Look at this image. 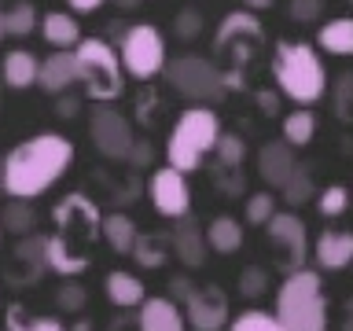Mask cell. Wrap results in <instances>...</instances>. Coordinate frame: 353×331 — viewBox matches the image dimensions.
Here are the masks:
<instances>
[{"label":"cell","instance_id":"cell-1","mask_svg":"<svg viewBox=\"0 0 353 331\" xmlns=\"http://www.w3.org/2000/svg\"><path fill=\"white\" fill-rule=\"evenodd\" d=\"M74 143L63 132H37L4 154V192L11 199H37L70 170Z\"/></svg>","mask_w":353,"mask_h":331},{"label":"cell","instance_id":"cell-2","mask_svg":"<svg viewBox=\"0 0 353 331\" xmlns=\"http://www.w3.org/2000/svg\"><path fill=\"white\" fill-rule=\"evenodd\" d=\"M55 236H48V269L59 276H77L92 261V243L103 236V217L96 203L81 192H70L55 206Z\"/></svg>","mask_w":353,"mask_h":331},{"label":"cell","instance_id":"cell-3","mask_svg":"<svg viewBox=\"0 0 353 331\" xmlns=\"http://www.w3.org/2000/svg\"><path fill=\"white\" fill-rule=\"evenodd\" d=\"M272 81L283 99L298 107H313L327 92V70L320 63L313 44L305 41H280L272 52Z\"/></svg>","mask_w":353,"mask_h":331},{"label":"cell","instance_id":"cell-4","mask_svg":"<svg viewBox=\"0 0 353 331\" xmlns=\"http://www.w3.org/2000/svg\"><path fill=\"white\" fill-rule=\"evenodd\" d=\"M276 317L287 331H327V294L316 269H294L276 287Z\"/></svg>","mask_w":353,"mask_h":331},{"label":"cell","instance_id":"cell-5","mask_svg":"<svg viewBox=\"0 0 353 331\" xmlns=\"http://www.w3.org/2000/svg\"><path fill=\"white\" fill-rule=\"evenodd\" d=\"M221 140V118L214 114V107H188L181 110V118L173 121L170 140H165V166L181 173H192L203 166L206 154H214Z\"/></svg>","mask_w":353,"mask_h":331},{"label":"cell","instance_id":"cell-6","mask_svg":"<svg viewBox=\"0 0 353 331\" xmlns=\"http://www.w3.org/2000/svg\"><path fill=\"white\" fill-rule=\"evenodd\" d=\"M74 55H77V85H85V96L92 103H114L125 92V66L107 41L85 37L74 48Z\"/></svg>","mask_w":353,"mask_h":331},{"label":"cell","instance_id":"cell-7","mask_svg":"<svg viewBox=\"0 0 353 331\" xmlns=\"http://www.w3.org/2000/svg\"><path fill=\"white\" fill-rule=\"evenodd\" d=\"M165 81L173 85L176 96L203 103V107L221 103L228 92L225 70L214 59H206V55H176L173 63H165Z\"/></svg>","mask_w":353,"mask_h":331},{"label":"cell","instance_id":"cell-8","mask_svg":"<svg viewBox=\"0 0 353 331\" xmlns=\"http://www.w3.org/2000/svg\"><path fill=\"white\" fill-rule=\"evenodd\" d=\"M118 55H121L125 74L137 77V81H151V77L165 74V63H170L165 59V37L151 22H137V26H129L121 33Z\"/></svg>","mask_w":353,"mask_h":331},{"label":"cell","instance_id":"cell-9","mask_svg":"<svg viewBox=\"0 0 353 331\" xmlns=\"http://www.w3.org/2000/svg\"><path fill=\"white\" fill-rule=\"evenodd\" d=\"M88 137H92L96 151L110 162H129V151H132V143H137L129 118L121 114V110H114L110 103H96L88 110Z\"/></svg>","mask_w":353,"mask_h":331},{"label":"cell","instance_id":"cell-10","mask_svg":"<svg viewBox=\"0 0 353 331\" xmlns=\"http://www.w3.org/2000/svg\"><path fill=\"white\" fill-rule=\"evenodd\" d=\"M265 236H269V247L276 254L283 272H294V269H305V258H309V232H305V221L291 214V210H280L269 225H265Z\"/></svg>","mask_w":353,"mask_h":331},{"label":"cell","instance_id":"cell-11","mask_svg":"<svg viewBox=\"0 0 353 331\" xmlns=\"http://www.w3.org/2000/svg\"><path fill=\"white\" fill-rule=\"evenodd\" d=\"M181 309H184V320L192 331H225L232 324L228 294L217 283H199Z\"/></svg>","mask_w":353,"mask_h":331},{"label":"cell","instance_id":"cell-12","mask_svg":"<svg viewBox=\"0 0 353 331\" xmlns=\"http://www.w3.org/2000/svg\"><path fill=\"white\" fill-rule=\"evenodd\" d=\"M261 41H265V30H261V22H258L254 11H232V15L221 19V26L214 33V48L221 55L232 52L239 63L247 59V55L258 48Z\"/></svg>","mask_w":353,"mask_h":331},{"label":"cell","instance_id":"cell-13","mask_svg":"<svg viewBox=\"0 0 353 331\" xmlns=\"http://www.w3.org/2000/svg\"><path fill=\"white\" fill-rule=\"evenodd\" d=\"M151 203L162 217L181 221L192 214V188H188V177L173 166H162V170L151 173Z\"/></svg>","mask_w":353,"mask_h":331},{"label":"cell","instance_id":"cell-14","mask_svg":"<svg viewBox=\"0 0 353 331\" xmlns=\"http://www.w3.org/2000/svg\"><path fill=\"white\" fill-rule=\"evenodd\" d=\"M170 239H173V258L184 265V269H199V265L206 261V250H210V243H206V228L199 225V221L188 214L181 221H173V232H170Z\"/></svg>","mask_w":353,"mask_h":331},{"label":"cell","instance_id":"cell-15","mask_svg":"<svg viewBox=\"0 0 353 331\" xmlns=\"http://www.w3.org/2000/svg\"><path fill=\"white\" fill-rule=\"evenodd\" d=\"M313 258L324 272L353 269V232L350 228H324L313 243Z\"/></svg>","mask_w":353,"mask_h":331},{"label":"cell","instance_id":"cell-16","mask_svg":"<svg viewBox=\"0 0 353 331\" xmlns=\"http://www.w3.org/2000/svg\"><path fill=\"white\" fill-rule=\"evenodd\" d=\"M294 170H298V154H294V148L287 140L261 143V151H258V173H261L265 184L283 188L287 181H291Z\"/></svg>","mask_w":353,"mask_h":331},{"label":"cell","instance_id":"cell-17","mask_svg":"<svg viewBox=\"0 0 353 331\" xmlns=\"http://www.w3.org/2000/svg\"><path fill=\"white\" fill-rule=\"evenodd\" d=\"M137 331H188L184 309L173 298H148L137 313Z\"/></svg>","mask_w":353,"mask_h":331},{"label":"cell","instance_id":"cell-18","mask_svg":"<svg viewBox=\"0 0 353 331\" xmlns=\"http://www.w3.org/2000/svg\"><path fill=\"white\" fill-rule=\"evenodd\" d=\"M37 85L48 96H63L77 85V55L74 52H52L48 59H41V77Z\"/></svg>","mask_w":353,"mask_h":331},{"label":"cell","instance_id":"cell-19","mask_svg":"<svg viewBox=\"0 0 353 331\" xmlns=\"http://www.w3.org/2000/svg\"><path fill=\"white\" fill-rule=\"evenodd\" d=\"M41 37L52 44L55 52H74L77 44H81V26H77V19L70 11H48V15L41 19Z\"/></svg>","mask_w":353,"mask_h":331},{"label":"cell","instance_id":"cell-20","mask_svg":"<svg viewBox=\"0 0 353 331\" xmlns=\"http://www.w3.org/2000/svg\"><path fill=\"white\" fill-rule=\"evenodd\" d=\"M103 291L110 298V305H118V309H140L143 302H148V294H143V280H140V276H132V272H125V269L107 272Z\"/></svg>","mask_w":353,"mask_h":331},{"label":"cell","instance_id":"cell-21","mask_svg":"<svg viewBox=\"0 0 353 331\" xmlns=\"http://www.w3.org/2000/svg\"><path fill=\"white\" fill-rule=\"evenodd\" d=\"M0 74H4L8 88H30V85H37V77H41V59L30 48H15V52L4 55Z\"/></svg>","mask_w":353,"mask_h":331},{"label":"cell","instance_id":"cell-22","mask_svg":"<svg viewBox=\"0 0 353 331\" xmlns=\"http://www.w3.org/2000/svg\"><path fill=\"white\" fill-rule=\"evenodd\" d=\"M206 243L214 254H236L243 247V221H236L232 214H217L206 225Z\"/></svg>","mask_w":353,"mask_h":331},{"label":"cell","instance_id":"cell-23","mask_svg":"<svg viewBox=\"0 0 353 331\" xmlns=\"http://www.w3.org/2000/svg\"><path fill=\"white\" fill-rule=\"evenodd\" d=\"M316 41L327 55H353V15L327 19L324 26H320Z\"/></svg>","mask_w":353,"mask_h":331},{"label":"cell","instance_id":"cell-24","mask_svg":"<svg viewBox=\"0 0 353 331\" xmlns=\"http://www.w3.org/2000/svg\"><path fill=\"white\" fill-rule=\"evenodd\" d=\"M170 254H173L170 232H140L137 247H132V258H137L143 269H159V265H165Z\"/></svg>","mask_w":353,"mask_h":331},{"label":"cell","instance_id":"cell-25","mask_svg":"<svg viewBox=\"0 0 353 331\" xmlns=\"http://www.w3.org/2000/svg\"><path fill=\"white\" fill-rule=\"evenodd\" d=\"M103 239L114 254H132V247H137V239H140L137 221L129 214H107L103 217Z\"/></svg>","mask_w":353,"mask_h":331},{"label":"cell","instance_id":"cell-26","mask_svg":"<svg viewBox=\"0 0 353 331\" xmlns=\"http://www.w3.org/2000/svg\"><path fill=\"white\" fill-rule=\"evenodd\" d=\"M37 26H41V19L30 0H15L11 8H4V37H30Z\"/></svg>","mask_w":353,"mask_h":331},{"label":"cell","instance_id":"cell-27","mask_svg":"<svg viewBox=\"0 0 353 331\" xmlns=\"http://www.w3.org/2000/svg\"><path fill=\"white\" fill-rule=\"evenodd\" d=\"M313 137H316V114L309 107H298L291 114H283V140L291 148H305Z\"/></svg>","mask_w":353,"mask_h":331},{"label":"cell","instance_id":"cell-28","mask_svg":"<svg viewBox=\"0 0 353 331\" xmlns=\"http://www.w3.org/2000/svg\"><path fill=\"white\" fill-rule=\"evenodd\" d=\"M33 225H37V214H33L30 199H11L0 214V228L4 232H15V236H30Z\"/></svg>","mask_w":353,"mask_h":331},{"label":"cell","instance_id":"cell-29","mask_svg":"<svg viewBox=\"0 0 353 331\" xmlns=\"http://www.w3.org/2000/svg\"><path fill=\"white\" fill-rule=\"evenodd\" d=\"M4 324H8V331H66V328H63L55 317H37V313H26L22 305H8Z\"/></svg>","mask_w":353,"mask_h":331},{"label":"cell","instance_id":"cell-30","mask_svg":"<svg viewBox=\"0 0 353 331\" xmlns=\"http://www.w3.org/2000/svg\"><path fill=\"white\" fill-rule=\"evenodd\" d=\"M313 192H316V188H313V173H309V166H302V162H298V170L291 173V181L280 188L283 203L291 206V210L294 206H305L309 199H313Z\"/></svg>","mask_w":353,"mask_h":331},{"label":"cell","instance_id":"cell-31","mask_svg":"<svg viewBox=\"0 0 353 331\" xmlns=\"http://www.w3.org/2000/svg\"><path fill=\"white\" fill-rule=\"evenodd\" d=\"M228 331H287L283 320L276 313H265V309H243L239 317H232Z\"/></svg>","mask_w":353,"mask_h":331},{"label":"cell","instance_id":"cell-32","mask_svg":"<svg viewBox=\"0 0 353 331\" xmlns=\"http://www.w3.org/2000/svg\"><path fill=\"white\" fill-rule=\"evenodd\" d=\"M316 210H320V217H327V221L342 217L350 210V188L346 184H327L324 192L316 195Z\"/></svg>","mask_w":353,"mask_h":331},{"label":"cell","instance_id":"cell-33","mask_svg":"<svg viewBox=\"0 0 353 331\" xmlns=\"http://www.w3.org/2000/svg\"><path fill=\"white\" fill-rule=\"evenodd\" d=\"M214 154H217V162L225 166V170H239L243 159H247V140H243L239 132H221Z\"/></svg>","mask_w":353,"mask_h":331},{"label":"cell","instance_id":"cell-34","mask_svg":"<svg viewBox=\"0 0 353 331\" xmlns=\"http://www.w3.org/2000/svg\"><path fill=\"white\" fill-rule=\"evenodd\" d=\"M276 214H280V210H276V195H272V192H254V195H247V225L265 228Z\"/></svg>","mask_w":353,"mask_h":331},{"label":"cell","instance_id":"cell-35","mask_svg":"<svg viewBox=\"0 0 353 331\" xmlns=\"http://www.w3.org/2000/svg\"><path fill=\"white\" fill-rule=\"evenodd\" d=\"M203 26H206L203 11H199V8H181V11H176V19H173V37L195 41V37H203Z\"/></svg>","mask_w":353,"mask_h":331},{"label":"cell","instance_id":"cell-36","mask_svg":"<svg viewBox=\"0 0 353 331\" xmlns=\"http://www.w3.org/2000/svg\"><path fill=\"white\" fill-rule=\"evenodd\" d=\"M239 294L243 298H261L265 291H269V272L261 269V265H247V269L239 272Z\"/></svg>","mask_w":353,"mask_h":331},{"label":"cell","instance_id":"cell-37","mask_svg":"<svg viewBox=\"0 0 353 331\" xmlns=\"http://www.w3.org/2000/svg\"><path fill=\"white\" fill-rule=\"evenodd\" d=\"M331 103H335V114L346 121L353 118V70H346L335 81V92H331Z\"/></svg>","mask_w":353,"mask_h":331},{"label":"cell","instance_id":"cell-38","mask_svg":"<svg viewBox=\"0 0 353 331\" xmlns=\"http://www.w3.org/2000/svg\"><path fill=\"white\" fill-rule=\"evenodd\" d=\"M287 15H291V22H302V26L320 22V15H324V0H291V4H287Z\"/></svg>","mask_w":353,"mask_h":331},{"label":"cell","instance_id":"cell-39","mask_svg":"<svg viewBox=\"0 0 353 331\" xmlns=\"http://www.w3.org/2000/svg\"><path fill=\"white\" fill-rule=\"evenodd\" d=\"M85 302H88V291H85L81 283H63L59 291H55V305L66 309V313H77Z\"/></svg>","mask_w":353,"mask_h":331},{"label":"cell","instance_id":"cell-40","mask_svg":"<svg viewBox=\"0 0 353 331\" xmlns=\"http://www.w3.org/2000/svg\"><path fill=\"white\" fill-rule=\"evenodd\" d=\"M151 162H154V148L148 140H137V143H132V151H129V166L143 170V166H151Z\"/></svg>","mask_w":353,"mask_h":331},{"label":"cell","instance_id":"cell-41","mask_svg":"<svg viewBox=\"0 0 353 331\" xmlns=\"http://www.w3.org/2000/svg\"><path fill=\"white\" fill-rule=\"evenodd\" d=\"M195 287H199V283H192L188 276H173V280H170V294H173V302H176V305H184V302H188V294H192Z\"/></svg>","mask_w":353,"mask_h":331},{"label":"cell","instance_id":"cell-42","mask_svg":"<svg viewBox=\"0 0 353 331\" xmlns=\"http://www.w3.org/2000/svg\"><path fill=\"white\" fill-rule=\"evenodd\" d=\"M221 192H225V195H243L239 170H225V166H221Z\"/></svg>","mask_w":353,"mask_h":331},{"label":"cell","instance_id":"cell-43","mask_svg":"<svg viewBox=\"0 0 353 331\" xmlns=\"http://www.w3.org/2000/svg\"><path fill=\"white\" fill-rule=\"evenodd\" d=\"M280 88H276V92H272V88H265V92H258V107L265 110V114H280Z\"/></svg>","mask_w":353,"mask_h":331},{"label":"cell","instance_id":"cell-44","mask_svg":"<svg viewBox=\"0 0 353 331\" xmlns=\"http://www.w3.org/2000/svg\"><path fill=\"white\" fill-rule=\"evenodd\" d=\"M77 107H81V99H77V96H55V110H59V114L63 118H74L77 114Z\"/></svg>","mask_w":353,"mask_h":331},{"label":"cell","instance_id":"cell-45","mask_svg":"<svg viewBox=\"0 0 353 331\" xmlns=\"http://www.w3.org/2000/svg\"><path fill=\"white\" fill-rule=\"evenodd\" d=\"M66 4H70L74 11H81V15H92V11H99L107 0H66Z\"/></svg>","mask_w":353,"mask_h":331},{"label":"cell","instance_id":"cell-46","mask_svg":"<svg viewBox=\"0 0 353 331\" xmlns=\"http://www.w3.org/2000/svg\"><path fill=\"white\" fill-rule=\"evenodd\" d=\"M272 4H276V0H243V8L254 11V15H258V11H269Z\"/></svg>","mask_w":353,"mask_h":331},{"label":"cell","instance_id":"cell-47","mask_svg":"<svg viewBox=\"0 0 353 331\" xmlns=\"http://www.w3.org/2000/svg\"><path fill=\"white\" fill-rule=\"evenodd\" d=\"M342 331H353V298L342 305Z\"/></svg>","mask_w":353,"mask_h":331},{"label":"cell","instance_id":"cell-48","mask_svg":"<svg viewBox=\"0 0 353 331\" xmlns=\"http://www.w3.org/2000/svg\"><path fill=\"white\" fill-rule=\"evenodd\" d=\"M137 4H140V0H114V8H121V11H132Z\"/></svg>","mask_w":353,"mask_h":331},{"label":"cell","instance_id":"cell-49","mask_svg":"<svg viewBox=\"0 0 353 331\" xmlns=\"http://www.w3.org/2000/svg\"><path fill=\"white\" fill-rule=\"evenodd\" d=\"M74 331H92V324H88V320H77V324H74Z\"/></svg>","mask_w":353,"mask_h":331},{"label":"cell","instance_id":"cell-50","mask_svg":"<svg viewBox=\"0 0 353 331\" xmlns=\"http://www.w3.org/2000/svg\"><path fill=\"white\" fill-rule=\"evenodd\" d=\"M0 192H4V159H0Z\"/></svg>","mask_w":353,"mask_h":331},{"label":"cell","instance_id":"cell-51","mask_svg":"<svg viewBox=\"0 0 353 331\" xmlns=\"http://www.w3.org/2000/svg\"><path fill=\"white\" fill-rule=\"evenodd\" d=\"M0 41H4V11H0Z\"/></svg>","mask_w":353,"mask_h":331},{"label":"cell","instance_id":"cell-52","mask_svg":"<svg viewBox=\"0 0 353 331\" xmlns=\"http://www.w3.org/2000/svg\"><path fill=\"white\" fill-rule=\"evenodd\" d=\"M0 232H4V228H0Z\"/></svg>","mask_w":353,"mask_h":331}]
</instances>
